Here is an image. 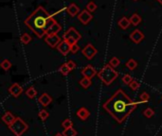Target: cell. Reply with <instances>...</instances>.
I'll return each instance as SVG.
<instances>
[{
  "label": "cell",
  "mask_w": 162,
  "mask_h": 136,
  "mask_svg": "<svg viewBox=\"0 0 162 136\" xmlns=\"http://www.w3.org/2000/svg\"><path fill=\"white\" fill-rule=\"evenodd\" d=\"M45 42L52 48L57 47L58 44L61 43V38L57 34H55V35H47V37L45 38Z\"/></svg>",
  "instance_id": "ba28073f"
},
{
  "label": "cell",
  "mask_w": 162,
  "mask_h": 136,
  "mask_svg": "<svg viewBox=\"0 0 162 136\" xmlns=\"http://www.w3.org/2000/svg\"><path fill=\"white\" fill-rule=\"evenodd\" d=\"M97 52H98L97 49L94 47V45L91 44H87L85 45V47L82 50V55H84L87 60H92L94 57L96 56Z\"/></svg>",
  "instance_id": "8992f818"
},
{
  "label": "cell",
  "mask_w": 162,
  "mask_h": 136,
  "mask_svg": "<svg viewBox=\"0 0 162 136\" xmlns=\"http://www.w3.org/2000/svg\"><path fill=\"white\" fill-rule=\"evenodd\" d=\"M12 67V62H10L8 60H3L1 62V68L3 70L8 71L10 70V68Z\"/></svg>",
  "instance_id": "484cf974"
},
{
  "label": "cell",
  "mask_w": 162,
  "mask_h": 136,
  "mask_svg": "<svg viewBox=\"0 0 162 136\" xmlns=\"http://www.w3.org/2000/svg\"><path fill=\"white\" fill-rule=\"evenodd\" d=\"M61 26H60L57 22L53 24L50 28L47 30V35H55V34H58L59 31H61Z\"/></svg>",
  "instance_id": "e0dca14e"
},
{
  "label": "cell",
  "mask_w": 162,
  "mask_h": 136,
  "mask_svg": "<svg viewBox=\"0 0 162 136\" xmlns=\"http://www.w3.org/2000/svg\"><path fill=\"white\" fill-rule=\"evenodd\" d=\"M24 23L38 38H43L47 35V30L55 24L56 21L42 6H39L29 16L26 18Z\"/></svg>",
  "instance_id": "7a4b0ae2"
},
{
  "label": "cell",
  "mask_w": 162,
  "mask_h": 136,
  "mask_svg": "<svg viewBox=\"0 0 162 136\" xmlns=\"http://www.w3.org/2000/svg\"><path fill=\"white\" fill-rule=\"evenodd\" d=\"M98 77L105 85H110L115 79L119 77V73L113 68L110 64L104 65L101 70L98 73Z\"/></svg>",
  "instance_id": "3957f363"
},
{
  "label": "cell",
  "mask_w": 162,
  "mask_h": 136,
  "mask_svg": "<svg viewBox=\"0 0 162 136\" xmlns=\"http://www.w3.org/2000/svg\"><path fill=\"white\" fill-rule=\"evenodd\" d=\"M144 38H145L144 34H143L139 29H135L130 34V39L133 41L135 44H139Z\"/></svg>",
  "instance_id": "8fae6325"
},
{
  "label": "cell",
  "mask_w": 162,
  "mask_h": 136,
  "mask_svg": "<svg viewBox=\"0 0 162 136\" xmlns=\"http://www.w3.org/2000/svg\"><path fill=\"white\" fill-rule=\"evenodd\" d=\"M82 75L84 76V78H87L89 79H92L97 74L96 69L91 65H86L84 69L81 71Z\"/></svg>",
  "instance_id": "30bf717a"
},
{
  "label": "cell",
  "mask_w": 162,
  "mask_h": 136,
  "mask_svg": "<svg viewBox=\"0 0 162 136\" xmlns=\"http://www.w3.org/2000/svg\"><path fill=\"white\" fill-rule=\"evenodd\" d=\"M79 50H80V45H78V44H75L71 45V53L76 54Z\"/></svg>",
  "instance_id": "d590c367"
},
{
  "label": "cell",
  "mask_w": 162,
  "mask_h": 136,
  "mask_svg": "<svg viewBox=\"0 0 162 136\" xmlns=\"http://www.w3.org/2000/svg\"><path fill=\"white\" fill-rule=\"evenodd\" d=\"M63 135L64 136H77V131L75 128H66L65 130H64L63 132Z\"/></svg>",
  "instance_id": "44dd1931"
},
{
  "label": "cell",
  "mask_w": 162,
  "mask_h": 136,
  "mask_svg": "<svg viewBox=\"0 0 162 136\" xmlns=\"http://www.w3.org/2000/svg\"><path fill=\"white\" fill-rule=\"evenodd\" d=\"M143 115L147 117V118H151V117H153L154 115V111L151 108H147L143 111Z\"/></svg>",
  "instance_id": "4316f807"
},
{
  "label": "cell",
  "mask_w": 162,
  "mask_h": 136,
  "mask_svg": "<svg viewBox=\"0 0 162 136\" xmlns=\"http://www.w3.org/2000/svg\"><path fill=\"white\" fill-rule=\"evenodd\" d=\"M96 9H97V5L93 1H90L87 4V5H86V10H87L88 11H90V12H93V11H95Z\"/></svg>",
  "instance_id": "d6a6232c"
},
{
  "label": "cell",
  "mask_w": 162,
  "mask_h": 136,
  "mask_svg": "<svg viewBox=\"0 0 162 136\" xmlns=\"http://www.w3.org/2000/svg\"><path fill=\"white\" fill-rule=\"evenodd\" d=\"M55 136H64V135H63V133H56Z\"/></svg>",
  "instance_id": "8d00e7d4"
},
{
  "label": "cell",
  "mask_w": 162,
  "mask_h": 136,
  "mask_svg": "<svg viewBox=\"0 0 162 136\" xmlns=\"http://www.w3.org/2000/svg\"><path fill=\"white\" fill-rule=\"evenodd\" d=\"M26 94H27V96L29 98H34L37 94V91L35 90L34 87H29V88L26 91Z\"/></svg>",
  "instance_id": "603a6c76"
},
{
  "label": "cell",
  "mask_w": 162,
  "mask_h": 136,
  "mask_svg": "<svg viewBox=\"0 0 162 136\" xmlns=\"http://www.w3.org/2000/svg\"><path fill=\"white\" fill-rule=\"evenodd\" d=\"M130 22L133 26H137L138 25H139V23L141 22V17L139 16L138 13H134L130 18Z\"/></svg>",
  "instance_id": "d6986e66"
},
{
  "label": "cell",
  "mask_w": 162,
  "mask_h": 136,
  "mask_svg": "<svg viewBox=\"0 0 162 136\" xmlns=\"http://www.w3.org/2000/svg\"><path fill=\"white\" fill-rule=\"evenodd\" d=\"M125 65L129 70H135V68L138 67V62H137V60H135L134 59H129L126 62Z\"/></svg>",
  "instance_id": "ffe728a7"
},
{
  "label": "cell",
  "mask_w": 162,
  "mask_h": 136,
  "mask_svg": "<svg viewBox=\"0 0 162 136\" xmlns=\"http://www.w3.org/2000/svg\"><path fill=\"white\" fill-rule=\"evenodd\" d=\"M62 126H63V128H72V126H73V122L72 121H71L70 119H65L63 121V123H62Z\"/></svg>",
  "instance_id": "4dcf8cb0"
},
{
  "label": "cell",
  "mask_w": 162,
  "mask_h": 136,
  "mask_svg": "<svg viewBox=\"0 0 162 136\" xmlns=\"http://www.w3.org/2000/svg\"><path fill=\"white\" fill-rule=\"evenodd\" d=\"M63 38H64V40L66 41L67 43H69L72 45V44H77L78 42L81 40L82 36H81V34L78 32V30L76 28L71 26V28H69L65 33H64Z\"/></svg>",
  "instance_id": "5b68a950"
},
{
  "label": "cell",
  "mask_w": 162,
  "mask_h": 136,
  "mask_svg": "<svg viewBox=\"0 0 162 136\" xmlns=\"http://www.w3.org/2000/svg\"><path fill=\"white\" fill-rule=\"evenodd\" d=\"M134 1H137V0H134Z\"/></svg>",
  "instance_id": "f35d334b"
},
{
  "label": "cell",
  "mask_w": 162,
  "mask_h": 136,
  "mask_svg": "<svg viewBox=\"0 0 162 136\" xmlns=\"http://www.w3.org/2000/svg\"><path fill=\"white\" fill-rule=\"evenodd\" d=\"M78 19L82 25H87L93 19V15L87 10H84L81 11L80 14L78 15Z\"/></svg>",
  "instance_id": "52a82bcc"
},
{
  "label": "cell",
  "mask_w": 162,
  "mask_h": 136,
  "mask_svg": "<svg viewBox=\"0 0 162 136\" xmlns=\"http://www.w3.org/2000/svg\"><path fill=\"white\" fill-rule=\"evenodd\" d=\"M119 63H120V60L117 58V57H113V58L109 60V64L113 67V68H115L117 66H119Z\"/></svg>",
  "instance_id": "f546056e"
},
{
  "label": "cell",
  "mask_w": 162,
  "mask_h": 136,
  "mask_svg": "<svg viewBox=\"0 0 162 136\" xmlns=\"http://www.w3.org/2000/svg\"><path fill=\"white\" fill-rule=\"evenodd\" d=\"M38 115L43 121H46L48 118V116H50V114H48V112L46 111V110H41V111L39 112V113H38Z\"/></svg>",
  "instance_id": "1f68e13d"
},
{
  "label": "cell",
  "mask_w": 162,
  "mask_h": 136,
  "mask_svg": "<svg viewBox=\"0 0 162 136\" xmlns=\"http://www.w3.org/2000/svg\"><path fill=\"white\" fill-rule=\"evenodd\" d=\"M139 98H140V103H147L150 100V96L147 92H143L139 96Z\"/></svg>",
  "instance_id": "83f0119b"
},
{
  "label": "cell",
  "mask_w": 162,
  "mask_h": 136,
  "mask_svg": "<svg viewBox=\"0 0 162 136\" xmlns=\"http://www.w3.org/2000/svg\"><path fill=\"white\" fill-rule=\"evenodd\" d=\"M66 11L70 16H76V15L80 14V8H79L75 3H71L70 5L66 8Z\"/></svg>",
  "instance_id": "4fadbf2b"
},
{
  "label": "cell",
  "mask_w": 162,
  "mask_h": 136,
  "mask_svg": "<svg viewBox=\"0 0 162 136\" xmlns=\"http://www.w3.org/2000/svg\"><path fill=\"white\" fill-rule=\"evenodd\" d=\"M9 128L15 136H22L26 131L28 130L29 126L22 118H20V117H16L15 121H14Z\"/></svg>",
  "instance_id": "277c9868"
},
{
  "label": "cell",
  "mask_w": 162,
  "mask_h": 136,
  "mask_svg": "<svg viewBox=\"0 0 162 136\" xmlns=\"http://www.w3.org/2000/svg\"><path fill=\"white\" fill-rule=\"evenodd\" d=\"M139 86H140V84H139V82H138L137 80H135V79L129 84V87H130V88H131L132 90H133V91H137V90L139 88Z\"/></svg>",
  "instance_id": "836d02e7"
},
{
  "label": "cell",
  "mask_w": 162,
  "mask_h": 136,
  "mask_svg": "<svg viewBox=\"0 0 162 136\" xmlns=\"http://www.w3.org/2000/svg\"><path fill=\"white\" fill-rule=\"evenodd\" d=\"M20 41L23 43L24 44H28L31 43V37L29 34L28 33H24V34H22L21 37H20Z\"/></svg>",
  "instance_id": "d4e9b609"
},
{
  "label": "cell",
  "mask_w": 162,
  "mask_h": 136,
  "mask_svg": "<svg viewBox=\"0 0 162 136\" xmlns=\"http://www.w3.org/2000/svg\"><path fill=\"white\" fill-rule=\"evenodd\" d=\"M59 71H60V73H61L63 76H66V75H68V74H69V72H70L71 70L69 69V67L67 66V64L65 62L64 64H62L61 66H60Z\"/></svg>",
  "instance_id": "7402d4cb"
},
{
  "label": "cell",
  "mask_w": 162,
  "mask_h": 136,
  "mask_svg": "<svg viewBox=\"0 0 162 136\" xmlns=\"http://www.w3.org/2000/svg\"><path fill=\"white\" fill-rule=\"evenodd\" d=\"M38 101L39 103L42 104L44 107H47V106H48L52 101V97L50 96L47 93H44L42 96H41L39 98H38Z\"/></svg>",
  "instance_id": "2e32d148"
},
{
  "label": "cell",
  "mask_w": 162,
  "mask_h": 136,
  "mask_svg": "<svg viewBox=\"0 0 162 136\" xmlns=\"http://www.w3.org/2000/svg\"><path fill=\"white\" fill-rule=\"evenodd\" d=\"M57 49L63 56H66L69 52H71V44L64 40L58 44Z\"/></svg>",
  "instance_id": "9c48e42d"
},
{
  "label": "cell",
  "mask_w": 162,
  "mask_h": 136,
  "mask_svg": "<svg viewBox=\"0 0 162 136\" xmlns=\"http://www.w3.org/2000/svg\"><path fill=\"white\" fill-rule=\"evenodd\" d=\"M80 84L82 87H84V89H87L88 87L92 84V81H91V79H89L87 78H82L80 80Z\"/></svg>",
  "instance_id": "cb8c5ba5"
},
{
  "label": "cell",
  "mask_w": 162,
  "mask_h": 136,
  "mask_svg": "<svg viewBox=\"0 0 162 136\" xmlns=\"http://www.w3.org/2000/svg\"><path fill=\"white\" fill-rule=\"evenodd\" d=\"M133 80H134V79H133V78H132L131 75L125 74L122 77V82L124 83V84H126V85H129Z\"/></svg>",
  "instance_id": "f1b7e54d"
},
{
  "label": "cell",
  "mask_w": 162,
  "mask_h": 136,
  "mask_svg": "<svg viewBox=\"0 0 162 136\" xmlns=\"http://www.w3.org/2000/svg\"><path fill=\"white\" fill-rule=\"evenodd\" d=\"M66 64H67V66L69 67V69L72 71L73 69H75V68H76V63H75L73 60H67V62H66Z\"/></svg>",
  "instance_id": "e575fe53"
},
{
  "label": "cell",
  "mask_w": 162,
  "mask_h": 136,
  "mask_svg": "<svg viewBox=\"0 0 162 136\" xmlns=\"http://www.w3.org/2000/svg\"><path fill=\"white\" fill-rule=\"evenodd\" d=\"M156 1H157L158 3H159V4H161V5H162V0H156Z\"/></svg>",
  "instance_id": "74e56055"
},
{
  "label": "cell",
  "mask_w": 162,
  "mask_h": 136,
  "mask_svg": "<svg viewBox=\"0 0 162 136\" xmlns=\"http://www.w3.org/2000/svg\"><path fill=\"white\" fill-rule=\"evenodd\" d=\"M130 24H131L130 19H128L126 17H122V19H119L118 22V25L122 29H127L128 28H129Z\"/></svg>",
  "instance_id": "ac0fdd59"
},
{
  "label": "cell",
  "mask_w": 162,
  "mask_h": 136,
  "mask_svg": "<svg viewBox=\"0 0 162 136\" xmlns=\"http://www.w3.org/2000/svg\"><path fill=\"white\" fill-rule=\"evenodd\" d=\"M9 93L14 97H18L20 94L23 93V88L18 84V83H13V85H10L9 88Z\"/></svg>",
  "instance_id": "7c38bea8"
},
{
  "label": "cell",
  "mask_w": 162,
  "mask_h": 136,
  "mask_svg": "<svg viewBox=\"0 0 162 136\" xmlns=\"http://www.w3.org/2000/svg\"><path fill=\"white\" fill-rule=\"evenodd\" d=\"M15 116H14L12 112H7L4 113V115L2 116V121L4 122L6 125H8V126L10 127V125H12L14 121H15Z\"/></svg>",
  "instance_id": "5bb4252c"
},
{
  "label": "cell",
  "mask_w": 162,
  "mask_h": 136,
  "mask_svg": "<svg viewBox=\"0 0 162 136\" xmlns=\"http://www.w3.org/2000/svg\"><path fill=\"white\" fill-rule=\"evenodd\" d=\"M76 114H77V116H78L80 119H82V121H85V120L89 117L90 112H89V111H88V110L86 109V108L81 107V108L77 111Z\"/></svg>",
  "instance_id": "9a60e30c"
},
{
  "label": "cell",
  "mask_w": 162,
  "mask_h": 136,
  "mask_svg": "<svg viewBox=\"0 0 162 136\" xmlns=\"http://www.w3.org/2000/svg\"><path fill=\"white\" fill-rule=\"evenodd\" d=\"M139 103L140 102L133 100L119 89L105 102L103 107L117 122L122 123L138 108Z\"/></svg>",
  "instance_id": "6da1fadb"
}]
</instances>
